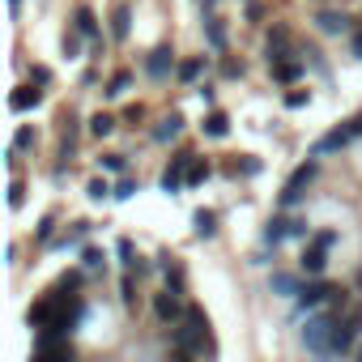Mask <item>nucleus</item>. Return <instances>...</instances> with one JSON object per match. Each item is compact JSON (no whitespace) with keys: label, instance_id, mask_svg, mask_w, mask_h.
<instances>
[{"label":"nucleus","instance_id":"obj_1","mask_svg":"<svg viewBox=\"0 0 362 362\" xmlns=\"http://www.w3.org/2000/svg\"><path fill=\"white\" fill-rule=\"evenodd\" d=\"M337 315H328V311H320V315H311L307 320V328H303V345L311 349V354H320V358H332V332H337Z\"/></svg>","mask_w":362,"mask_h":362},{"label":"nucleus","instance_id":"obj_2","mask_svg":"<svg viewBox=\"0 0 362 362\" xmlns=\"http://www.w3.org/2000/svg\"><path fill=\"white\" fill-rule=\"evenodd\" d=\"M307 235V222H298V218H273L269 222V230H264V243H281V239H303Z\"/></svg>","mask_w":362,"mask_h":362},{"label":"nucleus","instance_id":"obj_3","mask_svg":"<svg viewBox=\"0 0 362 362\" xmlns=\"http://www.w3.org/2000/svg\"><path fill=\"white\" fill-rule=\"evenodd\" d=\"M188 166H192V153H179V158L166 166V175H162V188H166V192H179V188H184V179H188Z\"/></svg>","mask_w":362,"mask_h":362},{"label":"nucleus","instance_id":"obj_4","mask_svg":"<svg viewBox=\"0 0 362 362\" xmlns=\"http://www.w3.org/2000/svg\"><path fill=\"white\" fill-rule=\"evenodd\" d=\"M311 179H315V166H311V162H307V166H298V170H294V179L286 184V192H281V205H294V201L303 197V188L311 184Z\"/></svg>","mask_w":362,"mask_h":362},{"label":"nucleus","instance_id":"obj_5","mask_svg":"<svg viewBox=\"0 0 362 362\" xmlns=\"http://www.w3.org/2000/svg\"><path fill=\"white\" fill-rule=\"evenodd\" d=\"M153 311H158L162 320H179V315H184V303H179V290H162V294H153Z\"/></svg>","mask_w":362,"mask_h":362},{"label":"nucleus","instance_id":"obj_6","mask_svg":"<svg viewBox=\"0 0 362 362\" xmlns=\"http://www.w3.org/2000/svg\"><path fill=\"white\" fill-rule=\"evenodd\" d=\"M332 294H337V290H332L328 281H311V286L298 294V303H303V307H320V303H324V298H332Z\"/></svg>","mask_w":362,"mask_h":362},{"label":"nucleus","instance_id":"obj_7","mask_svg":"<svg viewBox=\"0 0 362 362\" xmlns=\"http://www.w3.org/2000/svg\"><path fill=\"white\" fill-rule=\"evenodd\" d=\"M324 252H328V247L311 243V247L303 252V273H311V277H315V273H324V264H328V260H324Z\"/></svg>","mask_w":362,"mask_h":362},{"label":"nucleus","instance_id":"obj_8","mask_svg":"<svg viewBox=\"0 0 362 362\" xmlns=\"http://www.w3.org/2000/svg\"><path fill=\"white\" fill-rule=\"evenodd\" d=\"M39 103H43V94H39V90H26V86L13 90V98H9L13 111H30V107H39Z\"/></svg>","mask_w":362,"mask_h":362},{"label":"nucleus","instance_id":"obj_9","mask_svg":"<svg viewBox=\"0 0 362 362\" xmlns=\"http://www.w3.org/2000/svg\"><path fill=\"white\" fill-rule=\"evenodd\" d=\"M166 73H170V52H166V47H158V52L149 56V77H158V81H162Z\"/></svg>","mask_w":362,"mask_h":362},{"label":"nucleus","instance_id":"obj_10","mask_svg":"<svg viewBox=\"0 0 362 362\" xmlns=\"http://www.w3.org/2000/svg\"><path fill=\"white\" fill-rule=\"evenodd\" d=\"M315 22H320V30H324V35H341V30L349 26V18H341V13H320Z\"/></svg>","mask_w":362,"mask_h":362},{"label":"nucleus","instance_id":"obj_11","mask_svg":"<svg viewBox=\"0 0 362 362\" xmlns=\"http://www.w3.org/2000/svg\"><path fill=\"white\" fill-rule=\"evenodd\" d=\"M349 136H354L349 128H337V132H328V136H324V141L315 145V153H328V149H341V145H345Z\"/></svg>","mask_w":362,"mask_h":362},{"label":"nucleus","instance_id":"obj_12","mask_svg":"<svg viewBox=\"0 0 362 362\" xmlns=\"http://www.w3.org/2000/svg\"><path fill=\"white\" fill-rule=\"evenodd\" d=\"M214 230H218V214H209V209H201V214H197V235H205V239H209Z\"/></svg>","mask_w":362,"mask_h":362},{"label":"nucleus","instance_id":"obj_13","mask_svg":"<svg viewBox=\"0 0 362 362\" xmlns=\"http://www.w3.org/2000/svg\"><path fill=\"white\" fill-rule=\"evenodd\" d=\"M179 128H184V119L170 115V119H162V128H158L153 136H158V141H170V136H179Z\"/></svg>","mask_w":362,"mask_h":362},{"label":"nucleus","instance_id":"obj_14","mask_svg":"<svg viewBox=\"0 0 362 362\" xmlns=\"http://www.w3.org/2000/svg\"><path fill=\"white\" fill-rule=\"evenodd\" d=\"M226 128H230V124H226V115H222V111H214V115L205 119V132H209V136H226Z\"/></svg>","mask_w":362,"mask_h":362},{"label":"nucleus","instance_id":"obj_15","mask_svg":"<svg viewBox=\"0 0 362 362\" xmlns=\"http://www.w3.org/2000/svg\"><path fill=\"white\" fill-rule=\"evenodd\" d=\"M273 290H277V294H303L298 281H294L290 273H277V277H273Z\"/></svg>","mask_w":362,"mask_h":362},{"label":"nucleus","instance_id":"obj_16","mask_svg":"<svg viewBox=\"0 0 362 362\" xmlns=\"http://www.w3.org/2000/svg\"><path fill=\"white\" fill-rule=\"evenodd\" d=\"M77 30H81V35H90V39L98 35V26H94V13H90V9H77Z\"/></svg>","mask_w":362,"mask_h":362},{"label":"nucleus","instance_id":"obj_17","mask_svg":"<svg viewBox=\"0 0 362 362\" xmlns=\"http://www.w3.org/2000/svg\"><path fill=\"white\" fill-rule=\"evenodd\" d=\"M205 26H209V43H214V47H226V30H222V22H218V18H209Z\"/></svg>","mask_w":362,"mask_h":362},{"label":"nucleus","instance_id":"obj_18","mask_svg":"<svg viewBox=\"0 0 362 362\" xmlns=\"http://www.w3.org/2000/svg\"><path fill=\"white\" fill-rule=\"evenodd\" d=\"M111 128H115V119H111V115H94V119H90V132H94V136H107Z\"/></svg>","mask_w":362,"mask_h":362},{"label":"nucleus","instance_id":"obj_19","mask_svg":"<svg viewBox=\"0 0 362 362\" xmlns=\"http://www.w3.org/2000/svg\"><path fill=\"white\" fill-rule=\"evenodd\" d=\"M205 175H209V162H197V158H192V166H188V184H201Z\"/></svg>","mask_w":362,"mask_h":362},{"label":"nucleus","instance_id":"obj_20","mask_svg":"<svg viewBox=\"0 0 362 362\" xmlns=\"http://www.w3.org/2000/svg\"><path fill=\"white\" fill-rule=\"evenodd\" d=\"M201 69H205V60H188L184 69H179V77H184V81H192V77H197Z\"/></svg>","mask_w":362,"mask_h":362},{"label":"nucleus","instance_id":"obj_21","mask_svg":"<svg viewBox=\"0 0 362 362\" xmlns=\"http://www.w3.org/2000/svg\"><path fill=\"white\" fill-rule=\"evenodd\" d=\"M124 35H128V13L119 9V13H115V39H124Z\"/></svg>","mask_w":362,"mask_h":362},{"label":"nucleus","instance_id":"obj_22","mask_svg":"<svg viewBox=\"0 0 362 362\" xmlns=\"http://www.w3.org/2000/svg\"><path fill=\"white\" fill-rule=\"evenodd\" d=\"M277 77H281V81H294V77H298V64H277Z\"/></svg>","mask_w":362,"mask_h":362},{"label":"nucleus","instance_id":"obj_23","mask_svg":"<svg viewBox=\"0 0 362 362\" xmlns=\"http://www.w3.org/2000/svg\"><path fill=\"white\" fill-rule=\"evenodd\" d=\"M124 90H128V73H119V77H115V81H111V90H107V94H111V98H115V94H124Z\"/></svg>","mask_w":362,"mask_h":362},{"label":"nucleus","instance_id":"obj_24","mask_svg":"<svg viewBox=\"0 0 362 362\" xmlns=\"http://www.w3.org/2000/svg\"><path fill=\"white\" fill-rule=\"evenodd\" d=\"M98 162H103L107 170H124V158H119V153H107V158H98Z\"/></svg>","mask_w":362,"mask_h":362},{"label":"nucleus","instance_id":"obj_25","mask_svg":"<svg viewBox=\"0 0 362 362\" xmlns=\"http://www.w3.org/2000/svg\"><path fill=\"white\" fill-rule=\"evenodd\" d=\"M107 192H111V188H107V184H103V179H94V184H90V197H94V201H103V197H107Z\"/></svg>","mask_w":362,"mask_h":362},{"label":"nucleus","instance_id":"obj_26","mask_svg":"<svg viewBox=\"0 0 362 362\" xmlns=\"http://www.w3.org/2000/svg\"><path fill=\"white\" fill-rule=\"evenodd\" d=\"M119 256H124V264H128V269L136 264V260H132V243H128V239H119Z\"/></svg>","mask_w":362,"mask_h":362},{"label":"nucleus","instance_id":"obj_27","mask_svg":"<svg viewBox=\"0 0 362 362\" xmlns=\"http://www.w3.org/2000/svg\"><path fill=\"white\" fill-rule=\"evenodd\" d=\"M307 103V94L303 90H294V94H286V107H303Z\"/></svg>","mask_w":362,"mask_h":362},{"label":"nucleus","instance_id":"obj_28","mask_svg":"<svg viewBox=\"0 0 362 362\" xmlns=\"http://www.w3.org/2000/svg\"><path fill=\"white\" fill-rule=\"evenodd\" d=\"M315 243H320V247H332V243H337V235H332V230H320V235H315Z\"/></svg>","mask_w":362,"mask_h":362},{"label":"nucleus","instance_id":"obj_29","mask_svg":"<svg viewBox=\"0 0 362 362\" xmlns=\"http://www.w3.org/2000/svg\"><path fill=\"white\" fill-rule=\"evenodd\" d=\"M354 56H362V30L354 35Z\"/></svg>","mask_w":362,"mask_h":362},{"label":"nucleus","instance_id":"obj_30","mask_svg":"<svg viewBox=\"0 0 362 362\" xmlns=\"http://www.w3.org/2000/svg\"><path fill=\"white\" fill-rule=\"evenodd\" d=\"M18 5H22V0H9V9H13V13H18Z\"/></svg>","mask_w":362,"mask_h":362},{"label":"nucleus","instance_id":"obj_31","mask_svg":"<svg viewBox=\"0 0 362 362\" xmlns=\"http://www.w3.org/2000/svg\"><path fill=\"white\" fill-rule=\"evenodd\" d=\"M358 362H362V349H358Z\"/></svg>","mask_w":362,"mask_h":362}]
</instances>
